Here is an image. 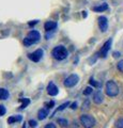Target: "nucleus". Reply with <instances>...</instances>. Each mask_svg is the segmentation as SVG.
<instances>
[{
	"label": "nucleus",
	"instance_id": "f03ea898",
	"mask_svg": "<svg viewBox=\"0 0 123 128\" xmlns=\"http://www.w3.org/2000/svg\"><path fill=\"white\" fill-rule=\"evenodd\" d=\"M51 56H53L54 59L58 60V61H62L67 58L69 56V51L65 48V46L63 45H58L51 50Z\"/></svg>",
	"mask_w": 123,
	"mask_h": 128
},
{
	"label": "nucleus",
	"instance_id": "0eeeda50",
	"mask_svg": "<svg viewBox=\"0 0 123 128\" xmlns=\"http://www.w3.org/2000/svg\"><path fill=\"white\" fill-rule=\"evenodd\" d=\"M111 44H112V40L111 38H109L108 41L105 42V44L101 48L100 52H98V54H100L101 58H106L107 57V54H108L109 50H110V47H111Z\"/></svg>",
	"mask_w": 123,
	"mask_h": 128
},
{
	"label": "nucleus",
	"instance_id": "ddd939ff",
	"mask_svg": "<svg viewBox=\"0 0 123 128\" xmlns=\"http://www.w3.org/2000/svg\"><path fill=\"white\" fill-rule=\"evenodd\" d=\"M10 97V92L9 90L5 89V88H0V99L1 100H7Z\"/></svg>",
	"mask_w": 123,
	"mask_h": 128
},
{
	"label": "nucleus",
	"instance_id": "cd10ccee",
	"mask_svg": "<svg viewBox=\"0 0 123 128\" xmlns=\"http://www.w3.org/2000/svg\"><path fill=\"white\" fill-rule=\"evenodd\" d=\"M71 107V109H72V110H75V109H76V108H77V102H73L72 104V105H70Z\"/></svg>",
	"mask_w": 123,
	"mask_h": 128
},
{
	"label": "nucleus",
	"instance_id": "412c9836",
	"mask_svg": "<svg viewBox=\"0 0 123 128\" xmlns=\"http://www.w3.org/2000/svg\"><path fill=\"white\" fill-rule=\"evenodd\" d=\"M90 109V102L87 99V100L82 104V107H81V110L82 111H86V110H89Z\"/></svg>",
	"mask_w": 123,
	"mask_h": 128
},
{
	"label": "nucleus",
	"instance_id": "b1692460",
	"mask_svg": "<svg viewBox=\"0 0 123 128\" xmlns=\"http://www.w3.org/2000/svg\"><path fill=\"white\" fill-rule=\"evenodd\" d=\"M6 112H7L6 107L3 105H0V116H3V115L6 114Z\"/></svg>",
	"mask_w": 123,
	"mask_h": 128
},
{
	"label": "nucleus",
	"instance_id": "9d476101",
	"mask_svg": "<svg viewBox=\"0 0 123 128\" xmlns=\"http://www.w3.org/2000/svg\"><path fill=\"white\" fill-rule=\"evenodd\" d=\"M104 102V94L101 90H97L94 92L93 94V102L96 104V105H101V104Z\"/></svg>",
	"mask_w": 123,
	"mask_h": 128
},
{
	"label": "nucleus",
	"instance_id": "f8f14e48",
	"mask_svg": "<svg viewBox=\"0 0 123 128\" xmlns=\"http://www.w3.org/2000/svg\"><path fill=\"white\" fill-rule=\"evenodd\" d=\"M48 116V109L47 108H43V109H40L38 112V118L40 121H43Z\"/></svg>",
	"mask_w": 123,
	"mask_h": 128
},
{
	"label": "nucleus",
	"instance_id": "aec40b11",
	"mask_svg": "<svg viewBox=\"0 0 123 128\" xmlns=\"http://www.w3.org/2000/svg\"><path fill=\"white\" fill-rule=\"evenodd\" d=\"M114 126L117 128H123V118H118L116 121V123H114Z\"/></svg>",
	"mask_w": 123,
	"mask_h": 128
},
{
	"label": "nucleus",
	"instance_id": "1a4fd4ad",
	"mask_svg": "<svg viewBox=\"0 0 123 128\" xmlns=\"http://www.w3.org/2000/svg\"><path fill=\"white\" fill-rule=\"evenodd\" d=\"M47 93H48V95L50 96H57L58 93H59V88L55 84V83L53 81H49V83L47 84Z\"/></svg>",
	"mask_w": 123,
	"mask_h": 128
},
{
	"label": "nucleus",
	"instance_id": "2eb2a0df",
	"mask_svg": "<svg viewBox=\"0 0 123 128\" xmlns=\"http://www.w3.org/2000/svg\"><path fill=\"white\" fill-rule=\"evenodd\" d=\"M22 120H23L22 115H13V116H10L8 118V123H9L10 125H12V124H14V123L22 122Z\"/></svg>",
	"mask_w": 123,
	"mask_h": 128
},
{
	"label": "nucleus",
	"instance_id": "bb28decb",
	"mask_svg": "<svg viewBox=\"0 0 123 128\" xmlns=\"http://www.w3.org/2000/svg\"><path fill=\"white\" fill-rule=\"evenodd\" d=\"M44 128H57V127H56V125H55V124L49 123V124H46Z\"/></svg>",
	"mask_w": 123,
	"mask_h": 128
},
{
	"label": "nucleus",
	"instance_id": "4468645a",
	"mask_svg": "<svg viewBox=\"0 0 123 128\" xmlns=\"http://www.w3.org/2000/svg\"><path fill=\"white\" fill-rule=\"evenodd\" d=\"M92 10L94 12H98V13H102L106 10H108V4L107 3H103V4H100V6H93Z\"/></svg>",
	"mask_w": 123,
	"mask_h": 128
},
{
	"label": "nucleus",
	"instance_id": "f257e3e1",
	"mask_svg": "<svg viewBox=\"0 0 123 128\" xmlns=\"http://www.w3.org/2000/svg\"><path fill=\"white\" fill-rule=\"evenodd\" d=\"M40 40H41V33L37 30H31L28 32V34L26 35V38H24L23 43L26 47H29L31 45L37 44Z\"/></svg>",
	"mask_w": 123,
	"mask_h": 128
},
{
	"label": "nucleus",
	"instance_id": "c85d7f7f",
	"mask_svg": "<svg viewBox=\"0 0 123 128\" xmlns=\"http://www.w3.org/2000/svg\"><path fill=\"white\" fill-rule=\"evenodd\" d=\"M120 56H121V54L119 52V51H116V52H113V57H114V58H119Z\"/></svg>",
	"mask_w": 123,
	"mask_h": 128
},
{
	"label": "nucleus",
	"instance_id": "39448f33",
	"mask_svg": "<svg viewBox=\"0 0 123 128\" xmlns=\"http://www.w3.org/2000/svg\"><path fill=\"white\" fill-rule=\"evenodd\" d=\"M79 82V76L77 74H72L70 75L69 77H66L64 82H63V86L65 88H73Z\"/></svg>",
	"mask_w": 123,
	"mask_h": 128
},
{
	"label": "nucleus",
	"instance_id": "a211bd4d",
	"mask_svg": "<svg viewBox=\"0 0 123 128\" xmlns=\"http://www.w3.org/2000/svg\"><path fill=\"white\" fill-rule=\"evenodd\" d=\"M58 124L60 125L62 128H65V127H67L69 126V121H67L66 118H58Z\"/></svg>",
	"mask_w": 123,
	"mask_h": 128
},
{
	"label": "nucleus",
	"instance_id": "20e7f679",
	"mask_svg": "<svg viewBox=\"0 0 123 128\" xmlns=\"http://www.w3.org/2000/svg\"><path fill=\"white\" fill-rule=\"evenodd\" d=\"M81 126L84 128H93L96 124V120H95L92 115L90 114H82L79 118Z\"/></svg>",
	"mask_w": 123,
	"mask_h": 128
},
{
	"label": "nucleus",
	"instance_id": "f3484780",
	"mask_svg": "<svg viewBox=\"0 0 123 128\" xmlns=\"http://www.w3.org/2000/svg\"><path fill=\"white\" fill-rule=\"evenodd\" d=\"M22 100V106H21V108H19V110H24V109H26L27 107L29 106V104H30V99L29 98H22L21 99Z\"/></svg>",
	"mask_w": 123,
	"mask_h": 128
},
{
	"label": "nucleus",
	"instance_id": "dca6fc26",
	"mask_svg": "<svg viewBox=\"0 0 123 128\" xmlns=\"http://www.w3.org/2000/svg\"><path fill=\"white\" fill-rule=\"evenodd\" d=\"M70 105H71V104H70V102H63V104H62V105H61L60 107H59V108H57V109H56V110H55V112H54V113H53V114H51V115H50V116H54V115H55V114H56V112H58V111H62V110H64V109H65V108H66V107H69Z\"/></svg>",
	"mask_w": 123,
	"mask_h": 128
},
{
	"label": "nucleus",
	"instance_id": "a878e982",
	"mask_svg": "<svg viewBox=\"0 0 123 128\" xmlns=\"http://www.w3.org/2000/svg\"><path fill=\"white\" fill-rule=\"evenodd\" d=\"M29 125L32 128H37L38 127V123H37V121H34V120H30V121H29Z\"/></svg>",
	"mask_w": 123,
	"mask_h": 128
},
{
	"label": "nucleus",
	"instance_id": "6ab92c4d",
	"mask_svg": "<svg viewBox=\"0 0 123 128\" xmlns=\"http://www.w3.org/2000/svg\"><path fill=\"white\" fill-rule=\"evenodd\" d=\"M93 92V86H87L86 89L84 90V95L85 96H89L90 94H92Z\"/></svg>",
	"mask_w": 123,
	"mask_h": 128
},
{
	"label": "nucleus",
	"instance_id": "7ed1b4c3",
	"mask_svg": "<svg viewBox=\"0 0 123 128\" xmlns=\"http://www.w3.org/2000/svg\"><path fill=\"white\" fill-rule=\"evenodd\" d=\"M119 86L114 80H108L105 84V93L109 97H116L119 94Z\"/></svg>",
	"mask_w": 123,
	"mask_h": 128
},
{
	"label": "nucleus",
	"instance_id": "423d86ee",
	"mask_svg": "<svg viewBox=\"0 0 123 128\" xmlns=\"http://www.w3.org/2000/svg\"><path fill=\"white\" fill-rule=\"evenodd\" d=\"M43 54H44V51H43V49L39 48V49H37L35 51H33V52L28 54V59L31 60L32 62L37 63V62H39L40 60L43 58Z\"/></svg>",
	"mask_w": 123,
	"mask_h": 128
},
{
	"label": "nucleus",
	"instance_id": "9b49d317",
	"mask_svg": "<svg viewBox=\"0 0 123 128\" xmlns=\"http://www.w3.org/2000/svg\"><path fill=\"white\" fill-rule=\"evenodd\" d=\"M57 26H58V24L56 22H46L44 24V29H45L46 32L54 31L57 28Z\"/></svg>",
	"mask_w": 123,
	"mask_h": 128
},
{
	"label": "nucleus",
	"instance_id": "7c9ffc66",
	"mask_svg": "<svg viewBox=\"0 0 123 128\" xmlns=\"http://www.w3.org/2000/svg\"><path fill=\"white\" fill-rule=\"evenodd\" d=\"M87 12H82V16H84V17H86V16H87Z\"/></svg>",
	"mask_w": 123,
	"mask_h": 128
},
{
	"label": "nucleus",
	"instance_id": "4be33fe9",
	"mask_svg": "<svg viewBox=\"0 0 123 128\" xmlns=\"http://www.w3.org/2000/svg\"><path fill=\"white\" fill-rule=\"evenodd\" d=\"M89 83H90V86H94V88H100V83H97L95 80L91 77L90 78V80H89Z\"/></svg>",
	"mask_w": 123,
	"mask_h": 128
},
{
	"label": "nucleus",
	"instance_id": "6e6552de",
	"mask_svg": "<svg viewBox=\"0 0 123 128\" xmlns=\"http://www.w3.org/2000/svg\"><path fill=\"white\" fill-rule=\"evenodd\" d=\"M97 22H98V28L102 32H106L107 29H108V19L105 16H100L97 19Z\"/></svg>",
	"mask_w": 123,
	"mask_h": 128
},
{
	"label": "nucleus",
	"instance_id": "2f4dec72",
	"mask_svg": "<svg viewBox=\"0 0 123 128\" xmlns=\"http://www.w3.org/2000/svg\"><path fill=\"white\" fill-rule=\"evenodd\" d=\"M22 128H26V124L25 123H24V125H23V127Z\"/></svg>",
	"mask_w": 123,
	"mask_h": 128
},
{
	"label": "nucleus",
	"instance_id": "393cba45",
	"mask_svg": "<svg viewBox=\"0 0 123 128\" xmlns=\"http://www.w3.org/2000/svg\"><path fill=\"white\" fill-rule=\"evenodd\" d=\"M45 106H47L46 108H47V109H51V108H54V106H55V102L54 100H50L49 102H47V104H45Z\"/></svg>",
	"mask_w": 123,
	"mask_h": 128
},
{
	"label": "nucleus",
	"instance_id": "5701e85b",
	"mask_svg": "<svg viewBox=\"0 0 123 128\" xmlns=\"http://www.w3.org/2000/svg\"><path fill=\"white\" fill-rule=\"evenodd\" d=\"M117 68L119 72H121V73L123 74V59L120 60L118 63H117Z\"/></svg>",
	"mask_w": 123,
	"mask_h": 128
},
{
	"label": "nucleus",
	"instance_id": "c756f323",
	"mask_svg": "<svg viewBox=\"0 0 123 128\" xmlns=\"http://www.w3.org/2000/svg\"><path fill=\"white\" fill-rule=\"evenodd\" d=\"M35 24H38V20H33V22H29V26L31 27V26H34Z\"/></svg>",
	"mask_w": 123,
	"mask_h": 128
}]
</instances>
